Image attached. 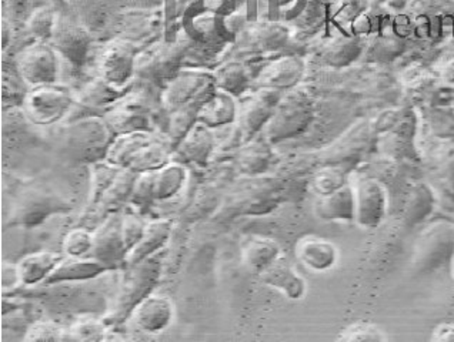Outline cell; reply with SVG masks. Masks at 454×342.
Returning a JSON list of instances; mask_svg holds the SVG:
<instances>
[{
	"label": "cell",
	"mask_w": 454,
	"mask_h": 342,
	"mask_svg": "<svg viewBox=\"0 0 454 342\" xmlns=\"http://www.w3.org/2000/svg\"><path fill=\"white\" fill-rule=\"evenodd\" d=\"M116 139V133L105 117L88 116L72 121L60 135V149L76 163H99Z\"/></svg>",
	"instance_id": "6da1fadb"
},
{
	"label": "cell",
	"mask_w": 454,
	"mask_h": 342,
	"mask_svg": "<svg viewBox=\"0 0 454 342\" xmlns=\"http://www.w3.org/2000/svg\"><path fill=\"white\" fill-rule=\"evenodd\" d=\"M161 261V255L156 253L149 259L128 268V274L119 290L118 299L114 301L112 313L107 315V323L121 324L132 315L135 307L142 299L152 294L154 285L158 284L160 278Z\"/></svg>",
	"instance_id": "7a4b0ae2"
},
{
	"label": "cell",
	"mask_w": 454,
	"mask_h": 342,
	"mask_svg": "<svg viewBox=\"0 0 454 342\" xmlns=\"http://www.w3.org/2000/svg\"><path fill=\"white\" fill-rule=\"evenodd\" d=\"M315 119V105L308 93L294 90L283 96L275 113L264 126V137L269 143H280L301 135Z\"/></svg>",
	"instance_id": "3957f363"
},
{
	"label": "cell",
	"mask_w": 454,
	"mask_h": 342,
	"mask_svg": "<svg viewBox=\"0 0 454 342\" xmlns=\"http://www.w3.org/2000/svg\"><path fill=\"white\" fill-rule=\"evenodd\" d=\"M74 105V95L67 86L49 83L30 88L26 93L22 107L30 123L51 126L62 120Z\"/></svg>",
	"instance_id": "277c9868"
},
{
	"label": "cell",
	"mask_w": 454,
	"mask_h": 342,
	"mask_svg": "<svg viewBox=\"0 0 454 342\" xmlns=\"http://www.w3.org/2000/svg\"><path fill=\"white\" fill-rule=\"evenodd\" d=\"M454 255V224L437 222L419 237L414 247L413 266L419 273H427L450 261Z\"/></svg>",
	"instance_id": "5b68a950"
},
{
	"label": "cell",
	"mask_w": 454,
	"mask_h": 342,
	"mask_svg": "<svg viewBox=\"0 0 454 342\" xmlns=\"http://www.w3.org/2000/svg\"><path fill=\"white\" fill-rule=\"evenodd\" d=\"M16 70L30 88L56 83L59 74L58 51L49 42L36 41L16 56Z\"/></svg>",
	"instance_id": "8992f818"
},
{
	"label": "cell",
	"mask_w": 454,
	"mask_h": 342,
	"mask_svg": "<svg viewBox=\"0 0 454 342\" xmlns=\"http://www.w3.org/2000/svg\"><path fill=\"white\" fill-rule=\"evenodd\" d=\"M276 89L262 88L242 103L238 112L239 130L245 142H250L270 120L282 95Z\"/></svg>",
	"instance_id": "52a82bcc"
},
{
	"label": "cell",
	"mask_w": 454,
	"mask_h": 342,
	"mask_svg": "<svg viewBox=\"0 0 454 342\" xmlns=\"http://www.w3.org/2000/svg\"><path fill=\"white\" fill-rule=\"evenodd\" d=\"M51 46L74 67H82L90 49V35L81 23L69 16L58 15Z\"/></svg>",
	"instance_id": "ba28073f"
},
{
	"label": "cell",
	"mask_w": 454,
	"mask_h": 342,
	"mask_svg": "<svg viewBox=\"0 0 454 342\" xmlns=\"http://www.w3.org/2000/svg\"><path fill=\"white\" fill-rule=\"evenodd\" d=\"M69 204L59 197L43 193L39 190H29L22 194L12 214L13 226L35 227L55 213L67 212Z\"/></svg>",
	"instance_id": "9c48e42d"
},
{
	"label": "cell",
	"mask_w": 454,
	"mask_h": 342,
	"mask_svg": "<svg viewBox=\"0 0 454 342\" xmlns=\"http://www.w3.org/2000/svg\"><path fill=\"white\" fill-rule=\"evenodd\" d=\"M136 72V48L125 41L107 44L99 58V74L105 81L125 88Z\"/></svg>",
	"instance_id": "30bf717a"
},
{
	"label": "cell",
	"mask_w": 454,
	"mask_h": 342,
	"mask_svg": "<svg viewBox=\"0 0 454 342\" xmlns=\"http://www.w3.org/2000/svg\"><path fill=\"white\" fill-rule=\"evenodd\" d=\"M126 254L128 250L121 236V214L114 213L93 234L90 255L109 267V269H114L125 264Z\"/></svg>",
	"instance_id": "8fae6325"
},
{
	"label": "cell",
	"mask_w": 454,
	"mask_h": 342,
	"mask_svg": "<svg viewBox=\"0 0 454 342\" xmlns=\"http://www.w3.org/2000/svg\"><path fill=\"white\" fill-rule=\"evenodd\" d=\"M215 81V74L200 70H179L175 76L168 81L165 91L161 96V103L168 113L184 106L194 96H198L207 84Z\"/></svg>",
	"instance_id": "7c38bea8"
},
{
	"label": "cell",
	"mask_w": 454,
	"mask_h": 342,
	"mask_svg": "<svg viewBox=\"0 0 454 342\" xmlns=\"http://www.w3.org/2000/svg\"><path fill=\"white\" fill-rule=\"evenodd\" d=\"M356 220L364 229L378 227L386 215L387 196L385 187L374 179L360 180L356 189Z\"/></svg>",
	"instance_id": "4fadbf2b"
},
{
	"label": "cell",
	"mask_w": 454,
	"mask_h": 342,
	"mask_svg": "<svg viewBox=\"0 0 454 342\" xmlns=\"http://www.w3.org/2000/svg\"><path fill=\"white\" fill-rule=\"evenodd\" d=\"M130 317L142 331L159 334L172 324L175 307L172 299L165 295L151 294L135 307Z\"/></svg>",
	"instance_id": "5bb4252c"
},
{
	"label": "cell",
	"mask_w": 454,
	"mask_h": 342,
	"mask_svg": "<svg viewBox=\"0 0 454 342\" xmlns=\"http://www.w3.org/2000/svg\"><path fill=\"white\" fill-rule=\"evenodd\" d=\"M257 276L264 284L275 288L289 299H303L308 290L304 278L282 254L278 255V259L269 264L266 268L262 269Z\"/></svg>",
	"instance_id": "9a60e30c"
},
{
	"label": "cell",
	"mask_w": 454,
	"mask_h": 342,
	"mask_svg": "<svg viewBox=\"0 0 454 342\" xmlns=\"http://www.w3.org/2000/svg\"><path fill=\"white\" fill-rule=\"evenodd\" d=\"M216 146V139L212 128L206 124L196 123L191 130L187 131L182 142L173 150L172 159L179 163L203 164L209 161L213 150Z\"/></svg>",
	"instance_id": "2e32d148"
},
{
	"label": "cell",
	"mask_w": 454,
	"mask_h": 342,
	"mask_svg": "<svg viewBox=\"0 0 454 342\" xmlns=\"http://www.w3.org/2000/svg\"><path fill=\"white\" fill-rule=\"evenodd\" d=\"M107 123L114 128L116 136L137 133V131H151L152 121L149 110L139 100H126L116 103L114 109L107 112Z\"/></svg>",
	"instance_id": "e0dca14e"
},
{
	"label": "cell",
	"mask_w": 454,
	"mask_h": 342,
	"mask_svg": "<svg viewBox=\"0 0 454 342\" xmlns=\"http://www.w3.org/2000/svg\"><path fill=\"white\" fill-rule=\"evenodd\" d=\"M216 83L213 81L198 96H194L192 100L184 103V106H180L179 109L170 113L168 142L172 150L176 149L177 144L187 135V131L198 123L199 112L202 109L206 100L216 91Z\"/></svg>",
	"instance_id": "ac0fdd59"
},
{
	"label": "cell",
	"mask_w": 454,
	"mask_h": 342,
	"mask_svg": "<svg viewBox=\"0 0 454 342\" xmlns=\"http://www.w3.org/2000/svg\"><path fill=\"white\" fill-rule=\"evenodd\" d=\"M296 257L311 271H327L339 259L336 245L332 241L317 236H306L296 245Z\"/></svg>",
	"instance_id": "d6986e66"
},
{
	"label": "cell",
	"mask_w": 454,
	"mask_h": 342,
	"mask_svg": "<svg viewBox=\"0 0 454 342\" xmlns=\"http://www.w3.org/2000/svg\"><path fill=\"white\" fill-rule=\"evenodd\" d=\"M304 74V62L297 56H286L264 67L257 83L261 88L286 90L301 82Z\"/></svg>",
	"instance_id": "ffe728a7"
},
{
	"label": "cell",
	"mask_w": 454,
	"mask_h": 342,
	"mask_svg": "<svg viewBox=\"0 0 454 342\" xmlns=\"http://www.w3.org/2000/svg\"><path fill=\"white\" fill-rule=\"evenodd\" d=\"M109 271V267L95 257H65L49 276L43 284H56L67 281H86Z\"/></svg>",
	"instance_id": "44dd1931"
},
{
	"label": "cell",
	"mask_w": 454,
	"mask_h": 342,
	"mask_svg": "<svg viewBox=\"0 0 454 342\" xmlns=\"http://www.w3.org/2000/svg\"><path fill=\"white\" fill-rule=\"evenodd\" d=\"M170 233H172L170 220H156V222H149L139 243L126 254V268H130L156 253L161 252V248L165 247L168 243Z\"/></svg>",
	"instance_id": "7402d4cb"
},
{
	"label": "cell",
	"mask_w": 454,
	"mask_h": 342,
	"mask_svg": "<svg viewBox=\"0 0 454 342\" xmlns=\"http://www.w3.org/2000/svg\"><path fill=\"white\" fill-rule=\"evenodd\" d=\"M63 259L65 257L62 254L55 252H36L26 255L16 264L20 284L36 285L44 283Z\"/></svg>",
	"instance_id": "603a6c76"
},
{
	"label": "cell",
	"mask_w": 454,
	"mask_h": 342,
	"mask_svg": "<svg viewBox=\"0 0 454 342\" xmlns=\"http://www.w3.org/2000/svg\"><path fill=\"white\" fill-rule=\"evenodd\" d=\"M238 112L235 96L216 89L199 112L198 121L210 128H222L233 123L238 119Z\"/></svg>",
	"instance_id": "cb8c5ba5"
},
{
	"label": "cell",
	"mask_w": 454,
	"mask_h": 342,
	"mask_svg": "<svg viewBox=\"0 0 454 342\" xmlns=\"http://www.w3.org/2000/svg\"><path fill=\"white\" fill-rule=\"evenodd\" d=\"M316 214L320 219L327 220H352L356 217V197L352 187H339L332 193L319 196V200L316 201Z\"/></svg>",
	"instance_id": "d4e9b609"
},
{
	"label": "cell",
	"mask_w": 454,
	"mask_h": 342,
	"mask_svg": "<svg viewBox=\"0 0 454 342\" xmlns=\"http://www.w3.org/2000/svg\"><path fill=\"white\" fill-rule=\"evenodd\" d=\"M172 153L173 150L168 142L152 137L146 144L137 150V153L133 156L126 168L135 171L137 175L145 171L159 170L172 161Z\"/></svg>",
	"instance_id": "484cf974"
},
{
	"label": "cell",
	"mask_w": 454,
	"mask_h": 342,
	"mask_svg": "<svg viewBox=\"0 0 454 342\" xmlns=\"http://www.w3.org/2000/svg\"><path fill=\"white\" fill-rule=\"evenodd\" d=\"M282 254L275 240L264 237H249L242 245V259L246 267L259 274Z\"/></svg>",
	"instance_id": "4316f807"
},
{
	"label": "cell",
	"mask_w": 454,
	"mask_h": 342,
	"mask_svg": "<svg viewBox=\"0 0 454 342\" xmlns=\"http://www.w3.org/2000/svg\"><path fill=\"white\" fill-rule=\"evenodd\" d=\"M187 179V171L179 161H170L153 171V200H168L176 196Z\"/></svg>",
	"instance_id": "83f0119b"
},
{
	"label": "cell",
	"mask_w": 454,
	"mask_h": 342,
	"mask_svg": "<svg viewBox=\"0 0 454 342\" xmlns=\"http://www.w3.org/2000/svg\"><path fill=\"white\" fill-rule=\"evenodd\" d=\"M121 95H123V88H118L99 76L95 81L89 82L82 89L79 100L84 106L106 109L116 105L121 100Z\"/></svg>",
	"instance_id": "f1b7e54d"
},
{
	"label": "cell",
	"mask_w": 454,
	"mask_h": 342,
	"mask_svg": "<svg viewBox=\"0 0 454 342\" xmlns=\"http://www.w3.org/2000/svg\"><path fill=\"white\" fill-rule=\"evenodd\" d=\"M152 137L153 136L151 135V131H137V133L116 136L114 144L110 146L106 161L118 167H128L133 156L137 153V150L146 144Z\"/></svg>",
	"instance_id": "f546056e"
},
{
	"label": "cell",
	"mask_w": 454,
	"mask_h": 342,
	"mask_svg": "<svg viewBox=\"0 0 454 342\" xmlns=\"http://www.w3.org/2000/svg\"><path fill=\"white\" fill-rule=\"evenodd\" d=\"M186 44L177 43L170 44L168 48L159 51L154 55L151 63L147 66V72L154 77H165L170 81L175 74L179 72V65L184 60L186 53Z\"/></svg>",
	"instance_id": "4dcf8cb0"
},
{
	"label": "cell",
	"mask_w": 454,
	"mask_h": 342,
	"mask_svg": "<svg viewBox=\"0 0 454 342\" xmlns=\"http://www.w3.org/2000/svg\"><path fill=\"white\" fill-rule=\"evenodd\" d=\"M271 153L263 142H249L239 152L238 164L243 175H256L268 170Z\"/></svg>",
	"instance_id": "1f68e13d"
},
{
	"label": "cell",
	"mask_w": 454,
	"mask_h": 342,
	"mask_svg": "<svg viewBox=\"0 0 454 342\" xmlns=\"http://www.w3.org/2000/svg\"><path fill=\"white\" fill-rule=\"evenodd\" d=\"M136 179H137V173L121 167L114 182L106 190V193L103 194L102 200L99 203L100 206L106 208V210H112V208L119 207L126 200H130Z\"/></svg>",
	"instance_id": "d6a6232c"
},
{
	"label": "cell",
	"mask_w": 454,
	"mask_h": 342,
	"mask_svg": "<svg viewBox=\"0 0 454 342\" xmlns=\"http://www.w3.org/2000/svg\"><path fill=\"white\" fill-rule=\"evenodd\" d=\"M215 83L220 90L227 91L231 96L242 95L247 89L249 77L246 74V69L239 63L231 62L220 67L215 74Z\"/></svg>",
	"instance_id": "836d02e7"
},
{
	"label": "cell",
	"mask_w": 454,
	"mask_h": 342,
	"mask_svg": "<svg viewBox=\"0 0 454 342\" xmlns=\"http://www.w3.org/2000/svg\"><path fill=\"white\" fill-rule=\"evenodd\" d=\"M58 13L51 6H41L35 9L27 19H26V29L41 42H51L53 32H55Z\"/></svg>",
	"instance_id": "e575fe53"
},
{
	"label": "cell",
	"mask_w": 454,
	"mask_h": 342,
	"mask_svg": "<svg viewBox=\"0 0 454 342\" xmlns=\"http://www.w3.org/2000/svg\"><path fill=\"white\" fill-rule=\"evenodd\" d=\"M337 339L343 342H383L387 341V335L378 325L367 323V321H360V323H355V324L343 328Z\"/></svg>",
	"instance_id": "d590c367"
},
{
	"label": "cell",
	"mask_w": 454,
	"mask_h": 342,
	"mask_svg": "<svg viewBox=\"0 0 454 342\" xmlns=\"http://www.w3.org/2000/svg\"><path fill=\"white\" fill-rule=\"evenodd\" d=\"M433 208V194L429 187L425 184H419L414 187L411 193V198L407 203L406 219L411 222H419L430 214Z\"/></svg>",
	"instance_id": "8d00e7d4"
},
{
	"label": "cell",
	"mask_w": 454,
	"mask_h": 342,
	"mask_svg": "<svg viewBox=\"0 0 454 342\" xmlns=\"http://www.w3.org/2000/svg\"><path fill=\"white\" fill-rule=\"evenodd\" d=\"M106 161V160H105ZM121 167L106 163H95L92 175V203L99 204L102 200L103 194L106 193L110 184L114 182L116 175Z\"/></svg>",
	"instance_id": "74e56055"
},
{
	"label": "cell",
	"mask_w": 454,
	"mask_h": 342,
	"mask_svg": "<svg viewBox=\"0 0 454 342\" xmlns=\"http://www.w3.org/2000/svg\"><path fill=\"white\" fill-rule=\"evenodd\" d=\"M359 53V43L350 37H341L339 41L330 44L325 51V60L332 66H345L352 62Z\"/></svg>",
	"instance_id": "f35d334b"
},
{
	"label": "cell",
	"mask_w": 454,
	"mask_h": 342,
	"mask_svg": "<svg viewBox=\"0 0 454 342\" xmlns=\"http://www.w3.org/2000/svg\"><path fill=\"white\" fill-rule=\"evenodd\" d=\"M105 332H106L105 321L84 318L77 321L74 327L69 328L67 341H100L105 338L103 337Z\"/></svg>",
	"instance_id": "ab89813d"
},
{
	"label": "cell",
	"mask_w": 454,
	"mask_h": 342,
	"mask_svg": "<svg viewBox=\"0 0 454 342\" xmlns=\"http://www.w3.org/2000/svg\"><path fill=\"white\" fill-rule=\"evenodd\" d=\"M62 248L63 253L69 257H84L90 254L93 248V234L84 229H72L65 237Z\"/></svg>",
	"instance_id": "60d3db41"
},
{
	"label": "cell",
	"mask_w": 454,
	"mask_h": 342,
	"mask_svg": "<svg viewBox=\"0 0 454 342\" xmlns=\"http://www.w3.org/2000/svg\"><path fill=\"white\" fill-rule=\"evenodd\" d=\"M69 328L51 321L35 323L26 332L25 341H67Z\"/></svg>",
	"instance_id": "b9f144b4"
},
{
	"label": "cell",
	"mask_w": 454,
	"mask_h": 342,
	"mask_svg": "<svg viewBox=\"0 0 454 342\" xmlns=\"http://www.w3.org/2000/svg\"><path fill=\"white\" fill-rule=\"evenodd\" d=\"M289 32L286 27L278 23L271 22L262 26L256 32V42L264 51H278L286 44Z\"/></svg>",
	"instance_id": "7bdbcfd3"
},
{
	"label": "cell",
	"mask_w": 454,
	"mask_h": 342,
	"mask_svg": "<svg viewBox=\"0 0 454 342\" xmlns=\"http://www.w3.org/2000/svg\"><path fill=\"white\" fill-rule=\"evenodd\" d=\"M26 83L23 81L20 74L18 76H8L6 72H4L2 76V102H4V109L8 106H19L23 105L25 100L26 93L29 91V89L25 88Z\"/></svg>",
	"instance_id": "ee69618b"
},
{
	"label": "cell",
	"mask_w": 454,
	"mask_h": 342,
	"mask_svg": "<svg viewBox=\"0 0 454 342\" xmlns=\"http://www.w3.org/2000/svg\"><path fill=\"white\" fill-rule=\"evenodd\" d=\"M154 171V170H153ZM153 171L139 173L133 187L130 201L137 207H149L153 203Z\"/></svg>",
	"instance_id": "f6af8a7d"
},
{
	"label": "cell",
	"mask_w": 454,
	"mask_h": 342,
	"mask_svg": "<svg viewBox=\"0 0 454 342\" xmlns=\"http://www.w3.org/2000/svg\"><path fill=\"white\" fill-rule=\"evenodd\" d=\"M145 229H146V224L137 215L132 213L121 214V236H123L128 253L139 243L140 238L144 237Z\"/></svg>",
	"instance_id": "bcb514c9"
},
{
	"label": "cell",
	"mask_w": 454,
	"mask_h": 342,
	"mask_svg": "<svg viewBox=\"0 0 454 342\" xmlns=\"http://www.w3.org/2000/svg\"><path fill=\"white\" fill-rule=\"evenodd\" d=\"M313 184H315V190L319 193V196H325V194L332 193L339 187L345 186L346 183L343 175L329 170L320 171L319 175H316Z\"/></svg>",
	"instance_id": "7dc6e473"
},
{
	"label": "cell",
	"mask_w": 454,
	"mask_h": 342,
	"mask_svg": "<svg viewBox=\"0 0 454 342\" xmlns=\"http://www.w3.org/2000/svg\"><path fill=\"white\" fill-rule=\"evenodd\" d=\"M207 11L212 12L220 18H229L235 15L238 8V0H203Z\"/></svg>",
	"instance_id": "c3c4849f"
},
{
	"label": "cell",
	"mask_w": 454,
	"mask_h": 342,
	"mask_svg": "<svg viewBox=\"0 0 454 342\" xmlns=\"http://www.w3.org/2000/svg\"><path fill=\"white\" fill-rule=\"evenodd\" d=\"M27 0H2V9L9 13V20H20L25 16Z\"/></svg>",
	"instance_id": "681fc988"
},
{
	"label": "cell",
	"mask_w": 454,
	"mask_h": 342,
	"mask_svg": "<svg viewBox=\"0 0 454 342\" xmlns=\"http://www.w3.org/2000/svg\"><path fill=\"white\" fill-rule=\"evenodd\" d=\"M432 341L454 342V324H440L434 328Z\"/></svg>",
	"instance_id": "f907efd6"
},
{
	"label": "cell",
	"mask_w": 454,
	"mask_h": 342,
	"mask_svg": "<svg viewBox=\"0 0 454 342\" xmlns=\"http://www.w3.org/2000/svg\"><path fill=\"white\" fill-rule=\"evenodd\" d=\"M11 33V32H9ZM9 33H8V22H6V20H4V22H2V49H6V46H8V36H9Z\"/></svg>",
	"instance_id": "816d5d0a"
},
{
	"label": "cell",
	"mask_w": 454,
	"mask_h": 342,
	"mask_svg": "<svg viewBox=\"0 0 454 342\" xmlns=\"http://www.w3.org/2000/svg\"><path fill=\"white\" fill-rule=\"evenodd\" d=\"M450 269H451V277L454 278V255L450 260Z\"/></svg>",
	"instance_id": "f5cc1de1"
}]
</instances>
